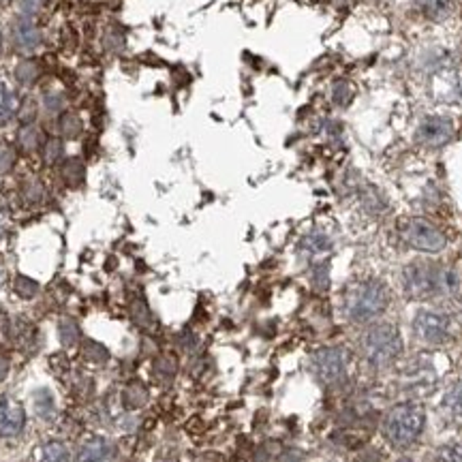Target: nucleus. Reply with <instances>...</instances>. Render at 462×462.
I'll list each match as a JSON object with an SVG mask.
<instances>
[{
    "mask_svg": "<svg viewBox=\"0 0 462 462\" xmlns=\"http://www.w3.org/2000/svg\"><path fill=\"white\" fill-rule=\"evenodd\" d=\"M390 291L381 281H364L353 285L345 296V312L355 323H366L385 312Z\"/></svg>",
    "mask_w": 462,
    "mask_h": 462,
    "instance_id": "nucleus-1",
    "label": "nucleus"
},
{
    "mask_svg": "<svg viewBox=\"0 0 462 462\" xmlns=\"http://www.w3.org/2000/svg\"><path fill=\"white\" fill-rule=\"evenodd\" d=\"M359 351L371 366L385 368L402 353L400 332L390 323H379V326L368 328L359 338Z\"/></svg>",
    "mask_w": 462,
    "mask_h": 462,
    "instance_id": "nucleus-2",
    "label": "nucleus"
},
{
    "mask_svg": "<svg viewBox=\"0 0 462 462\" xmlns=\"http://www.w3.org/2000/svg\"><path fill=\"white\" fill-rule=\"evenodd\" d=\"M404 291L409 298L415 300H426L433 296H439L443 291H449L456 281L454 276L437 265L430 263H413L404 270L402 274Z\"/></svg>",
    "mask_w": 462,
    "mask_h": 462,
    "instance_id": "nucleus-3",
    "label": "nucleus"
},
{
    "mask_svg": "<svg viewBox=\"0 0 462 462\" xmlns=\"http://www.w3.org/2000/svg\"><path fill=\"white\" fill-rule=\"evenodd\" d=\"M422 428H424V409L413 402L396 404L388 413L383 424L385 437L394 447H409L422 435Z\"/></svg>",
    "mask_w": 462,
    "mask_h": 462,
    "instance_id": "nucleus-4",
    "label": "nucleus"
},
{
    "mask_svg": "<svg viewBox=\"0 0 462 462\" xmlns=\"http://www.w3.org/2000/svg\"><path fill=\"white\" fill-rule=\"evenodd\" d=\"M404 240L413 249L424 251V253H439L447 244L443 231L437 229L426 218H411L409 225L404 227Z\"/></svg>",
    "mask_w": 462,
    "mask_h": 462,
    "instance_id": "nucleus-5",
    "label": "nucleus"
},
{
    "mask_svg": "<svg viewBox=\"0 0 462 462\" xmlns=\"http://www.w3.org/2000/svg\"><path fill=\"white\" fill-rule=\"evenodd\" d=\"M413 330H415V336L422 343L441 345L449 336V319L433 310H422L413 319Z\"/></svg>",
    "mask_w": 462,
    "mask_h": 462,
    "instance_id": "nucleus-6",
    "label": "nucleus"
},
{
    "mask_svg": "<svg viewBox=\"0 0 462 462\" xmlns=\"http://www.w3.org/2000/svg\"><path fill=\"white\" fill-rule=\"evenodd\" d=\"M347 368V351L338 347L323 349L315 355V371L323 383H336L343 379Z\"/></svg>",
    "mask_w": 462,
    "mask_h": 462,
    "instance_id": "nucleus-7",
    "label": "nucleus"
},
{
    "mask_svg": "<svg viewBox=\"0 0 462 462\" xmlns=\"http://www.w3.org/2000/svg\"><path fill=\"white\" fill-rule=\"evenodd\" d=\"M454 126L447 118L443 116H430L422 122V126L418 128V137L420 142L430 146V148H441L451 140Z\"/></svg>",
    "mask_w": 462,
    "mask_h": 462,
    "instance_id": "nucleus-8",
    "label": "nucleus"
},
{
    "mask_svg": "<svg viewBox=\"0 0 462 462\" xmlns=\"http://www.w3.org/2000/svg\"><path fill=\"white\" fill-rule=\"evenodd\" d=\"M24 428V409L9 398L0 400V437H13Z\"/></svg>",
    "mask_w": 462,
    "mask_h": 462,
    "instance_id": "nucleus-9",
    "label": "nucleus"
},
{
    "mask_svg": "<svg viewBox=\"0 0 462 462\" xmlns=\"http://www.w3.org/2000/svg\"><path fill=\"white\" fill-rule=\"evenodd\" d=\"M415 5L424 11L426 18H430L435 22H441V20L449 18L451 7H454L451 0H415Z\"/></svg>",
    "mask_w": 462,
    "mask_h": 462,
    "instance_id": "nucleus-10",
    "label": "nucleus"
},
{
    "mask_svg": "<svg viewBox=\"0 0 462 462\" xmlns=\"http://www.w3.org/2000/svg\"><path fill=\"white\" fill-rule=\"evenodd\" d=\"M445 415L454 424H462V388H454L443 400Z\"/></svg>",
    "mask_w": 462,
    "mask_h": 462,
    "instance_id": "nucleus-11",
    "label": "nucleus"
},
{
    "mask_svg": "<svg viewBox=\"0 0 462 462\" xmlns=\"http://www.w3.org/2000/svg\"><path fill=\"white\" fill-rule=\"evenodd\" d=\"M107 460H110V447L105 441H92L79 454V462H107Z\"/></svg>",
    "mask_w": 462,
    "mask_h": 462,
    "instance_id": "nucleus-12",
    "label": "nucleus"
},
{
    "mask_svg": "<svg viewBox=\"0 0 462 462\" xmlns=\"http://www.w3.org/2000/svg\"><path fill=\"white\" fill-rule=\"evenodd\" d=\"M13 107H15V101H13L11 90L0 81V124H7L11 120Z\"/></svg>",
    "mask_w": 462,
    "mask_h": 462,
    "instance_id": "nucleus-13",
    "label": "nucleus"
},
{
    "mask_svg": "<svg viewBox=\"0 0 462 462\" xmlns=\"http://www.w3.org/2000/svg\"><path fill=\"white\" fill-rule=\"evenodd\" d=\"M62 178L71 184V187H77V184L81 182V178H84V167H81V163H79L77 159L67 161L65 167H62Z\"/></svg>",
    "mask_w": 462,
    "mask_h": 462,
    "instance_id": "nucleus-14",
    "label": "nucleus"
},
{
    "mask_svg": "<svg viewBox=\"0 0 462 462\" xmlns=\"http://www.w3.org/2000/svg\"><path fill=\"white\" fill-rule=\"evenodd\" d=\"M43 462H69L67 449L60 443H50L43 451Z\"/></svg>",
    "mask_w": 462,
    "mask_h": 462,
    "instance_id": "nucleus-15",
    "label": "nucleus"
},
{
    "mask_svg": "<svg viewBox=\"0 0 462 462\" xmlns=\"http://www.w3.org/2000/svg\"><path fill=\"white\" fill-rule=\"evenodd\" d=\"M15 163V150L9 144L0 142V173H5L13 167Z\"/></svg>",
    "mask_w": 462,
    "mask_h": 462,
    "instance_id": "nucleus-16",
    "label": "nucleus"
},
{
    "mask_svg": "<svg viewBox=\"0 0 462 462\" xmlns=\"http://www.w3.org/2000/svg\"><path fill=\"white\" fill-rule=\"evenodd\" d=\"M437 462H462V443H454L441 449Z\"/></svg>",
    "mask_w": 462,
    "mask_h": 462,
    "instance_id": "nucleus-17",
    "label": "nucleus"
},
{
    "mask_svg": "<svg viewBox=\"0 0 462 462\" xmlns=\"http://www.w3.org/2000/svg\"><path fill=\"white\" fill-rule=\"evenodd\" d=\"M37 283L34 281H30V279H26V276H18V281H15V291L22 296V298H32L34 293H37Z\"/></svg>",
    "mask_w": 462,
    "mask_h": 462,
    "instance_id": "nucleus-18",
    "label": "nucleus"
},
{
    "mask_svg": "<svg viewBox=\"0 0 462 462\" xmlns=\"http://www.w3.org/2000/svg\"><path fill=\"white\" fill-rule=\"evenodd\" d=\"M60 128H62V133H65L67 137H75L81 126H79V120H77L73 114H67V116L62 118V122H60Z\"/></svg>",
    "mask_w": 462,
    "mask_h": 462,
    "instance_id": "nucleus-19",
    "label": "nucleus"
},
{
    "mask_svg": "<svg viewBox=\"0 0 462 462\" xmlns=\"http://www.w3.org/2000/svg\"><path fill=\"white\" fill-rule=\"evenodd\" d=\"M20 142H22V146H24L26 150H34V148L39 146V133H37L34 128H26V131H22V135H20Z\"/></svg>",
    "mask_w": 462,
    "mask_h": 462,
    "instance_id": "nucleus-20",
    "label": "nucleus"
},
{
    "mask_svg": "<svg viewBox=\"0 0 462 462\" xmlns=\"http://www.w3.org/2000/svg\"><path fill=\"white\" fill-rule=\"evenodd\" d=\"M60 334H62V341H65L67 345H73V343L77 341V336H79V332H77V328H75V323H71V321L62 323Z\"/></svg>",
    "mask_w": 462,
    "mask_h": 462,
    "instance_id": "nucleus-21",
    "label": "nucleus"
},
{
    "mask_svg": "<svg viewBox=\"0 0 462 462\" xmlns=\"http://www.w3.org/2000/svg\"><path fill=\"white\" fill-rule=\"evenodd\" d=\"M58 157H60V142L58 140L48 142V148H45V159H48L50 163H54Z\"/></svg>",
    "mask_w": 462,
    "mask_h": 462,
    "instance_id": "nucleus-22",
    "label": "nucleus"
},
{
    "mask_svg": "<svg viewBox=\"0 0 462 462\" xmlns=\"http://www.w3.org/2000/svg\"><path fill=\"white\" fill-rule=\"evenodd\" d=\"M7 373H9V362H7V357L0 355V381L7 377Z\"/></svg>",
    "mask_w": 462,
    "mask_h": 462,
    "instance_id": "nucleus-23",
    "label": "nucleus"
},
{
    "mask_svg": "<svg viewBox=\"0 0 462 462\" xmlns=\"http://www.w3.org/2000/svg\"><path fill=\"white\" fill-rule=\"evenodd\" d=\"M0 3H7V0H0Z\"/></svg>",
    "mask_w": 462,
    "mask_h": 462,
    "instance_id": "nucleus-24",
    "label": "nucleus"
}]
</instances>
